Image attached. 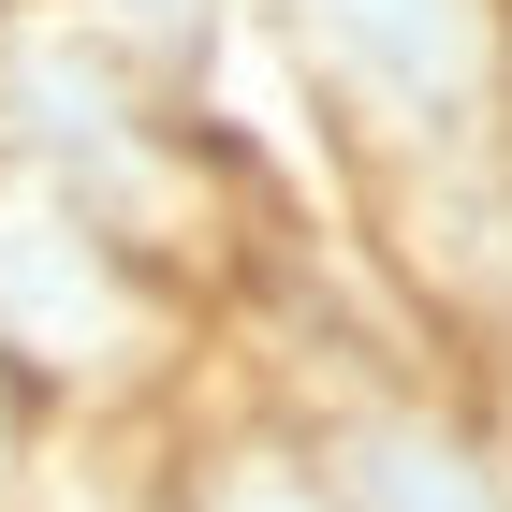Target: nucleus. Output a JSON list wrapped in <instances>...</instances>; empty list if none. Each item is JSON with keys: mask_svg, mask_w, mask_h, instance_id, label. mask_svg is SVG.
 <instances>
[{"mask_svg": "<svg viewBox=\"0 0 512 512\" xmlns=\"http://www.w3.org/2000/svg\"><path fill=\"white\" fill-rule=\"evenodd\" d=\"M0 176H30V191L88 205V220H118L132 249L176 264L235 161L205 147L191 74H161L147 44L88 30L74 0H15L0 15Z\"/></svg>", "mask_w": 512, "mask_h": 512, "instance_id": "nucleus-1", "label": "nucleus"}, {"mask_svg": "<svg viewBox=\"0 0 512 512\" xmlns=\"http://www.w3.org/2000/svg\"><path fill=\"white\" fill-rule=\"evenodd\" d=\"M249 30L352 191L512 147V0H249Z\"/></svg>", "mask_w": 512, "mask_h": 512, "instance_id": "nucleus-2", "label": "nucleus"}, {"mask_svg": "<svg viewBox=\"0 0 512 512\" xmlns=\"http://www.w3.org/2000/svg\"><path fill=\"white\" fill-rule=\"evenodd\" d=\"M161 249H132L118 220H88V205L30 191V176H0V381L15 395H103L132 381V352H147L161 322Z\"/></svg>", "mask_w": 512, "mask_h": 512, "instance_id": "nucleus-3", "label": "nucleus"}, {"mask_svg": "<svg viewBox=\"0 0 512 512\" xmlns=\"http://www.w3.org/2000/svg\"><path fill=\"white\" fill-rule=\"evenodd\" d=\"M322 469L352 512H512V439L454 381H381L322 425Z\"/></svg>", "mask_w": 512, "mask_h": 512, "instance_id": "nucleus-4", "label": "nucleus"}, {"mask_svg": "<svg viewBox=\"0 0 512 512\" xmlns=\"http://www.w3.org/2000/svg\"><path fill=\"white\" fill-rule=\"evenodd\" d=\"M176 512H352L337 498V469H322V439H220V454H191V483H176Z\"/></svg>", "mask_w": 512, "mask_h": 512, "instance_id": "nucleus-5", "label": "nucleus"}, {"mask_svg": "<svg viewBox=\"0 0 512 512\" xmlns=\"http://www.w3.org/2000/svg\"><path fill=\"white\" fill-rule=\"evenodd\" d=\"M88 30H118V44H147L161 74H205L220 59V30H249V0H74Z\"/></svg>", "mask_w": 512, "mask_h": 512, "instance_id": "nucleus-6", "label": "nucleus"}, {"mask_svg": "<svg viewBox=\"0 0 512 512\" xmlns=\"http://www.w3.org/2000/svg\"><path fill=\"white\" fill-rule=\"evenodd\" d=\"M0 15H15V0H0Z\"/></svg>", "mask_w": 512, "mask_h": 512, "instance_id": "nucleus-7", "label": "nucleus"}]
</instances>
